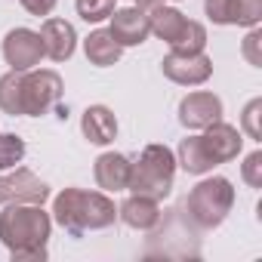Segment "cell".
Segmentation results:
<instances>
[{
    "label": "cell",
    "instance_id": "obj_7",
    "mask_svg": "<svg viewBox=\"0 0 262 262\" xmlns=\"http://www.w3.org/2000/svg\"><path fill=\"white\" fill-rule=\"evenodd\" d=\"M4 59L13 71H28L34 65H40V59H43L40 34H34L28 28H13L4 40Z\"/></svg>",
    "mask_w": 262,
    "mask_h": 262
},
{
    "label": "cell",
    "instance_id": "obj_3",
    "mask_svg": "<svg viewBox=\"0 0 262 262\" xmlns=\"http://www.w3.org/2000/svg\"><path fill=\"white\" fill-rule=\"evenodd\" d=\"M56 219L71 234H80L86 228H108L114 222V204L99 191L83 188H65L56 198Z\"/></svg>",
    "mask_w": 262,
    "mask_h": 262
},
{
    "label": "cell",
    "instance_id": "obj_13",
    "mask_svg": "<svg viewBox=\"0 0 262 262\" xmlns=\"http://www.w3.org/2000/svg\"><path fill=\"white\" fill-rule=\"evenodd\" d=\"M201 142H204V151L210 155L213 164L231 161V158H237V151H241V136H237V129L228 126V123H219V120L207 126V133L201 136Z\"/></svg>",
    "mask_w": 262,
    "mask_h": 262
},
{
    "label": "cell",
    "instance_id": "obj_11",
    "mask_svg": "<svg viewBox=\"0 0 262 262\" xmlns=\"http://www.w3.org/2000/svg\"><path fill=\"white\" fill-rule=\"evenodd\" d=\"M219 114H222V102L213 93H191L179 105V120L188 129H207L210 123L219 120Z\"/></svg>",
    "mask_w": 262,
    "mask_h": 262
},
{
    "label": "cell",
    "instance_id": "obj_5",
    "mask_svg": "<svg viewBox=\"0 0 262 262\" xmlns=\"http://www.w3.org/2000/svg\"><path fill=\"white\" fill-rule=\"evenodd\" d=\"M148 25L151 31L173 47V53H201L207 43V31L198 22H188L179 10L155 4L148 10Z\"/></svg>",
    "mask_w": 262,
    "mask_h": 262
},
{
    "label": "cell",
    "instance_id": "obj_4",
    "mask_svg": "<svg viewBox=\"0 0 262 262\" xmlns=\"http://www.w3.org/2000/svg\"><path fill=\"white\" fill-rule=\"evenodd\" d=\"M173 173H176V161H173L170 148L148 145L139 155L136 164H129V182H126V188H133L136 194L161 201L173 188Z\"/></svg>",
    "mask_w": 262,
    "mask_h": 262
},
{
    "label": "cell",
    "instance_id": "obj_1",
    "mask_svg": "<svg viewBox=\"0 0 262 262\" xmlns=\"http://www.w3.org/2000/svg\"><path fill=\"white\" fill-rule=\"evenodd\" d=\"M62 99L56 71H10L0 77V108L7 114H47Z\"/></svg>",
    "mask_w": 262,
    "mask_h": 262
},
{
    "label": "cell",
    "instance_id": "obj_12",
    "mask_svg": "<svg viewBox=\"0 0 262 262\" xmlns=\"http://www.w3.org/2000/svg\"><path fill=\"white\" fill-rule=\"evenodd\" d=\"M262 13V0H207V16L219 25H253Z\"/></svg>",
    "mask_w": 262,
    "mask_h": 262
},
{
    "label": "cell",
    "instance_id": "obj_14",
    "mask_svg": "<svg viewBox=\"0 0 262 262\" xmlns=\"http://www.w3.org/2000/svg\"><path fill=\"white\" fill-rule=\"evenodd\" d=\"M74 28L65 22V19H47L43 28H40V43H43V56L56 59V62H65L71 53H74Z\"/></svg>",
    "mask_w": 262,
    "mask_h": 262
},
{
    "label": "cell",
    "instance_id": "obj_20",
    "mask_svg": "<svg viewBox=\"0 0 262 262\" xmlns=\"http://www.w3.org/2000/svg\"><path fill=\"white\" fill-rule=\"evenodd\" d=\"M25 158V142L13 133H4L0 136V170H10L16 167L19 161Z\"/></svg>",
    "mask_w": 262,
    "mask_h": 262
},
{
    "label": "cell",
    "instance_id": "obj_21",
    "mask_svg": "<svg viewBox=\"0 0 262 262\" xmlns=\"http://www.w3.org/2000/svg\"><path fill=\"white\" fill-rule=\"evenodd\" d=\"M77 13L86 22H102L114 13V0H77Z\"/></svg>",
    "mask_w": 262,
    "mask_h": 262
},
{
    "label": "cell",
    "instance_id": "obj_19",
    "mask_svg": "<svg viewBox=\"0 0 262 262\" xmlns=\"http://www.w3.org/2000/svg\"><path fill=\"white\" fill-rule=\"evenodd\" d=\"M179 161H182V167H185L188 173H207V170L216 167V164L210 161V155L204 151L201 136H188V139H182V145H179Z\"/></svg>",
    "mask_w": 262,
    "mask_h": 262
},
{
    "label": "cell",
    "instance_id": "obj_18",
    "mask_svg": "<svg viewBox=\"0 0 262 262\" xmlns=\"http://www.w3.org/2000/svg\"><path fill=\"white\" fill-rule=\"evenodd\" d=\"M83 50H86V59H90L93 65L105 68V65H114V62L120 59V50H123V47L111 37V31H93V34L86 37Z\"/></svg>",
    "mask_w": 262,
    "mask_h": 262
},
{
    "label": "cell",
    "instance_id": "obj_2",
    "mask_svg": "<svg viewBox=\"0 0 262 262\" xmlns=\"http://www.w3.org/2000/svg\"><path fill=\"white\" fill-rule=\"evenodd\" d=\"M50 237V216L40 204H7L0 213V241L13 253V259H43Z\"/></svg>",
    "mask_w": 262,
    "mask_h": 262
},
{
    "label": "cell",
    "instance_id": "obj_23",
    "mask_svg": "<svg viewBox=\"0 0 262 262\" xmlns=\"http://www.w3.org/2000/svg\"><path fill=\"white\" fill-rule=\"evenodd\" d=\"M22 7H25L31 16H50L53 7H56V0H22Z\"/></svg>",
    "mask_w": 262,
    "mask_h": 262
},
{
    "label": "cell",
    "instance_id": "obj_10",
    "mask_svg": "<svg viewBox=\"0 0 262 262\" xmlns=\"http://www.w3.org/2000/svg\"><path fill=\"white\" fill-rule=\"evenodd\" d=\"M148 34H151V25H148V13H145V10L126 7V10H120V13H111V37H114L120 47H136V43H142Z\"/></svg>",
    "mask_w": 262,
    "mask_h": 262
},
{
    "label": "cell",
    "instance_id": "obj_22",
    "mask_svg": "<svg viewBox=\"0 0 262 262\" xmlns=\"http://www.w3.org/2000/svg\"><path fill=\"white\" fill-rule=\"evenodd\" d=\"M259 167H262V155L256 151V155H250L247 158V164H244V179L250 182V185H262V176H259Z\"/></svg>",
    "mask_w": 262,
    "mask_h": 262
},
{
    "label": "cell",
    "instance_id": "obj_24",
    "mask_svg": "<svg viewBox=\"0 0 262 262\" xmlns=\"http://www.w3.org/2000/svg\"><path fill=\"white\" fill-rule=\"evenodd\" d=\"M133 4H139V10H151L155 4H161V0H133Z\"/></svg>",
    "mask_w": 262,
    "mask_h": 262
},
{
    "label": "cell",
    "instance_id": "obj_8",
    "mask_svg": "<svg viewBox=\"0 0 262 262\" xmlns=\"http://www.w3.org/2000/svg\"><path fill=\"white\" fill-rule=\"evenodd\" d=\"M50 188L31 173V170H16L10 176H0V204H43Z\"/></svg>",
    "mask_w": 262,
    "mask_h": 262
},
{
    "label": "cell",
    "instance_id": "obj_15",
    "mask_svg": "<svg viewBox=\"0 0 262 262\" xmlns=\"http://www.w3.org/2000/svg\"><path fill=\"white\" fill-rule=\"evenodd\" d=\"M83 136L93 142V145H108L114 136H117V120L114 114L105 108V105H93L83 111Z\"/></svg>",
    "mask_w": 262,
    "mask_h": 262
},
{
    "label": "cell",
    "instance_id": "obj_6",
    "mask_svg": "<svg viewBox=\"0 0 262 262\" xmlns=\"http://www.w3.org/2000/svg\"><path fill=\"white\" fill-rule=\"evenodd\" d=\"M231 201H234V191L228 179H207L188 194L185 207L201 228H213L225 219V213L231 210Z\"/></svg>",
    "mask_w": 262,
    "mask_h": 262
},
{
    "label": "cell",
    "instance_id": "obj_16",
    "mask_svg": "<svg viewBox=\"0 0 262 262\" xmlns=\"http://www.w3.org/2000/svg\"><path fill=\"white\" fill-rule=\"evenodd\" d=\"M120 219L129 225V228H139V231H148L161 222V210H158V201L155 198H145V194H133L123 207H120Z\"/></svg>",
    "mask_w": 262,
    "mask_h": 262
},
{
    "label": "cell",
    "instance_id": "obj_9",
    "mask_svg": "<svg viewBox=\"0 0 262 262\" xmlns=\"http://www.w3.org/2000/svg\"><path fill=\"white\" fill-rule=\"evenodd\" d=\"M164 74L176 83L194 86V83H204L213 74V62L204 53H170L164 59Z\"/></svg>",
    "mask_w": 262,
    "mask_h": 262
},
{
    "label": "cell",
    "instance_id": "obj_17",
    "mask_svg": "<svg viewBox=\"0 0 262 262\" xmlns=\"http://www.w3.org/2000/svg\"><path fill=\"white\" fill-rule=\"evenodd\" d=\"M96 182H99V188H105V191H120V188H126V182H129V161H126L123 155H114V151L102 155V158L96 161Z\"/></svg>",
    "mask_w": 262,
    "mask_h": 262
}]
</instances>
